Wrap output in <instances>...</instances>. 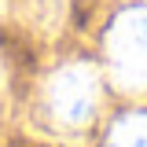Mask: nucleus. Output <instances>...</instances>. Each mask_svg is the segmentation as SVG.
I'll return each instance as SVG.
<instances>
[{
    "label": "nucleus",
    "mask_w": 147,
    "mask_h": 147,
    "mask_svg": "<svg viewBox=\"0 0 147 147\" xmlns=\"http://www.w3.org/2000/svg\"><path fill=\"white\" fill-rule=\"evenodd\" d=\"M110 77L125 92L147 88V7H129L114 18L107 33Z\"/></svg>",
    "instance_id": "1"
},
{
    "label": "nucleus",
    "mask_w": 147,
    "mask_h": 147,
    "mask_svg": "<svg viewBox=\"0 0 147 147\" xmlns=\"http://www.w3.org/2000/svg\"><path fill=\"white\" fill-rule=\"evenodd\" d=\"M99 99V70L88 63H70L48 81V110L59 125L77 129L96 114Z\"/></svg>",
    "instance_id": "2"
},
{
    "label": "nucleus",
    "mask_w": 147,
    "mask_h": 147,
    "mask_svg": "<svg viewBox=\"0 0 147 147\" xmlns=\"http://www.w3.org/2000/svg\"><path fill=\"white\" fill-rule=\"evenodd\" d=\"M107 147H147V114H129L110 129Z\"/></svg>",
    "instance_id": "3"
},
{
    "label": "nucleus",
    "mask_w": 147,
    "mask_h": 147,
    "mask_svg": "<svg viewBox=\"0 0 147 147\" xmlns=\"http://www.w3.org/2000/svg\"><path fill=\"white\" fill-rule=\"evenodd\" d=\"M26 18L33 22L37 30H55L63 22V0H30L26 4Z\"/></svg>",
    "instance_id": "4"
}]
</instances>
